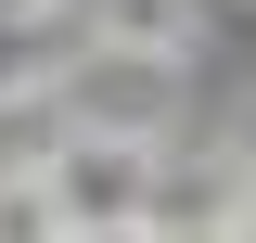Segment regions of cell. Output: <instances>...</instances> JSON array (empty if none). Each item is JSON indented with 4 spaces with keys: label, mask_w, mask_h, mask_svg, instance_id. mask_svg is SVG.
<instances>
[{
    "label": "cell",
    "mask_w": 256,
    "mask_h": 243,
    "mask_svg": "<svg viewBox=\"0 0 256 243\" xmlns=\"http://www.w3.org/2000/svg\"><path fill=\"white\" fill-rule=\"evenodd\" d=\"M26 180L52 192V218H64V230H128V218H154L166 154H154V141H128V128H64Z\"/></svg>",
    "instance_id": "obj_1"
},
{
    "label": "cell",
    "mask_w": 256,
    "mask_h": 243,
    "mask_svg": "<svg viewBox=\"0 0 256 243\" xmlns=\"http://www.w3.org/2000/svg\"><path fill=\"white\" fill-rule=\"evenodd\" d=\"M166 64H141V52H102L90 38V64L64 77V102H77V128H128V141H166Z\"/></svg>",
    "instance_id": "obj_2"
},
{
    "label": "cell",
    "mask_w": 256,
    "mask_h": 243,
    "mask_svg": "<svg viewBox=\"0 0 256 243\" xmlns=\"http://www.w3.org/2000/svg\"><path fill=\"white\" fill-rule=\"evenodd\" d=\"M90 38L141 52V64H180L192 52V0H90Z\"/></svg>",
    "instance_id": "obj_3"
},
{
    "label": "cell",
    "mask_w": 256,
    "mask_h": 243,
    "mask_svg": "<svg viewBox=\"0 0 256 243\" xmlns=\"http://www.w3.org/2000/svg\"><path fill=\"white\" fill-rule=\"evenodd\" d=\"M0 243H64V218H52V192H38V180L0 192Z\"/></svg>",
    "instance_id": "obj_4"
},
{
    "label": "cell",
    "mask_w": 256,
    "mask_h": 243,
    "mask_svg": "<svg viewBox=\"0 0 256 243\" xmlns=\"http://www.w3.org/2000/svg\"><path fill=\"white\" fill-rule=\"evenodd\" d=\"M230 180L256 192V102H244V116H230Z\"/></svg>",
    "instance_id": "obj_5"
},
{
    "label": "cell",
    "mask_w": 256,
    "mask_h": 243,
    "mask_svg": "<svg viewBox=\"0 0 256 243\" xmlns=\"http://www.w3.org/2000/svg\"><path fill=\"white\" fill-rule=\"evenodd\" d=\"M77 243H180L166 218H128V230H77Z\"/></svg>",
    "instance_id": "obj_6"
},
{
    "label": "cell",
    "mask_w": 256,
    "mask_h": 243,
    "mask_svg": "<svg viewBox=\"0 0 256 243\" xmlns=\"http://www.w3.org/2000/svg\"><path fill=\"white\" fill-rule=\"evenodd\" d=\"M38 13H64V0H0V26H38Z\"/></svg>",
    "instance_id": "obj_7"
},
{
    "label": "cell",
    "mask_w": 256,
    "mask_h": 243,
    "mask_svg": "<svg viewBox=\"0 0 256 243\" xmlns=\"http://www.w3.org/2000/svg\"><path fill=\"white\" fill-rule=\"evenodd\" d=\"M218 243H256V192H244V218H230V230H218Z\"/></svg>",
    "instance_id": "obj_8"
}]
</instances>
